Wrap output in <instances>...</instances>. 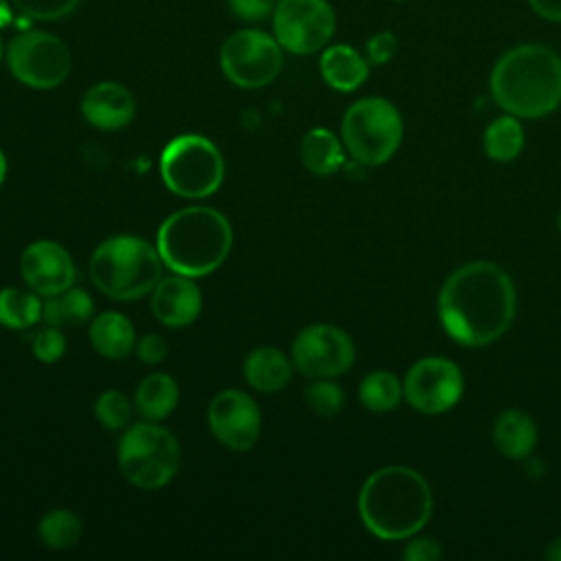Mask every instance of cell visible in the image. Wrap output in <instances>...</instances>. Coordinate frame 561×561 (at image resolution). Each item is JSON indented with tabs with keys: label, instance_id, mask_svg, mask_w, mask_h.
Wrapping results in <instances>:
<instances>
[{
	"label": "cell",
	"instance_id": "34",
	"mask_svg": "<svg viewBox=\"0 0 561 561\" xmlns=\"http://www.w3.org/2000/svg\"><path fill=\"white\" fill-rule=\"evenodd\" d=\"M134 353L142 364L156 366V364L164 362V357L169 353V342L158 333H147L140 340H136Z\"/></svg>",
	"mask_w": 561,
	"mask_h": 561
},
{
	"label": "cell",
	"instance_id": "17",
	"mask_svg": "<svg viewBox=\"0 0 561 561\" xmlns=\"http://www.w3.org/2000/svg\"><path fill=\"white\" fill-rule=\"evenodd\" d=\"M83 118L101 131H118L136 116V99L118 81H99L81 99Z\"/></svg>",
	"mask_w": 561,
	"mask_h": 561
},
{
	"label": "cell",
	"instance_id": "35",
	"mask_svg": "<svg viewBox=\"0 0 561 561\" xmlns=\"http://www.w3.org/2000/svg\"><path fill=\"white\" fill-rule=\"evenodd\" d=\"M234 18L243 22H261L272 15L276 0H226Z\"/></svg>",
	"mask_w": 561,
	"mask_h": 561
},
{
	"label": "cell",
	"instance_id": "42",
	"mask_svg": "<svg viewBox=\"0 0 561 561\" xmlns=\"http://www.w3.org/2000/svg\"><path fill=\"white\" fill-rule=\"evenodd\" d=\"M557 221H559V230H561V215H559V219H557Z\"/></svg>",
	"mask_w": 561,
	"mask_h": 561
},
{
	"label": "cell",
	"instance_id": "30",
	"mask_svg": "<svg viewBox=\"0 0 561 561\" xmlns=\"http://www.w3.org/2000/svg\"><path fill=\"white\" fill-rule=\"evenodd\" d=\"M305 403L318 416L331 419L344 408V390L333 379H313L305 388Z\"/></svg>",
	"mask_w": 561,
	"mask_h": 561
},
{
	"label": "cell",
	"instance_id": "24",
	"mask_svg": "<svg viewBox=\"0 0 561 561\" xmlns=\"http://www.w3.org/2000/svg\"><path fill=\"white\" fill-rule=\"evenodd\" d=\"M94 302L92 296L83 287H68L55 296H48L42 302V320L44 324L66 329L77 327L92 320Z\"/></svg>",
	"mask_w": 561,
	"mask_h": 561
},
{
	"label": "cell",
	"instance_id": "1",
	"mask_svg": "<svg viewBox=\"0 0 561 561\" xmlns=\"http://www.w3.org/2000/svg\"><path fill=\"white\" fill-rule=\"evenodd\" d=\"M517 311L513 278L493 261H471L454 270L438 294V318L462 346H486L500 340Z\"/></svg>",
	"mask_w": 561,
	"mask_h": 561
},
{
	"label": "cell",
	"instance_id": "19",
	"mask_svg": "<svg viewBox=\"0 0 561 561\" xmlns=\"http://www.w3.org/2000/svg\"><path fill=\"white\" fill-rule=\"evenodd\" d=\"M294 375L291 357L276 346L252 348L243 359V377L250 388L263 394L280 392Z\"/></svg>",
	"mask_w": 561,
	"mask_h": 561
},
{
	"label": "cell",
	"instance_id": "8",
	"mask_svg": "<svg viewBox=\"0 0 561 561\" xmlns=\"http://www.w3.org/2000/svg\"><path fill=\"white\" fill-rule=\"evenodd\" d=\"M224 173L226 167L219 147L202 134L175 136L160 153V178L178 197H210L219 191Z\"/></svg>",
	"mask_w": 561,
	"mask_h": 561
},
{
	"label": "cell",
	"instance_id": "44",
	"mask_svg": "<svg viewBox=\"0 0 561 561\" xmlns=\"http://www.w3.org/2000/svg\"><path fill=\"white\" fill-rule=\"evenodd\" d=\"M276 2H278V0H276Z\"/></svg>",
	"mask_w": 561,
	"mask_h": 561
},
{
	"label": "cell",
	"instance_id": "6",
	"mask_svg": "<svg viewBox=\"0 0 561 561\" xmlns=\"http://www.w3.org/2000/svg\"><path fill=\"white\" fill-rule=\"evenodd\" d=\"M116 460L131 486L158 491L180 471L182 449L171 430L158 421H140L127 425L116 447Z\"/></svg>",
	"mask_w": 561,
	"mask_h": 561
},
{
	"label": "cell",
	"instance_id": "10",
	"mask_svg": "<svg viewBox=\"0 0 561 561\" xmlns=\"http://www.w3.org/2000/svg\"><path fill=\"white\" fill-rule=\"evenodd\" d=\"M224 77L243 90L270 85L283 68V48L272 33L261 28H239L219 48Z\"/></svg>",
	"mask_w": 561,
	"mask_h": 561
},
{
	"label": "cell",
	"instance_id": "13",
	"mask_svg": "<svg viewBox=\"0 0 561 561\" xmlns=\"http://www.w3.org/2000/svg\"><path fill=\"white\" fill-rule=\"evenodd\" d=\"M465 379L456 362L447 357H423L414 362L403 379L405 401L423 414L451 410L462 397Z\"/></svg>",
	"mask_w": 561,
	"mask_h": 561
},
{
	"label": "cell",
	"instance_id": "39",
	"mask_svg": "<svg viewBox=\"0 0 561 561\" xmlns=\"http://www.w3.org/2000/svg\"><path fill=\"white\" fill-rule=\"evenodd\" d=\"M543 557L550 559V561H561V535L554 537V539L548 543V548L543 550Z\"/></svg>",
	"mask_w": 561,
	"mask_h": 561
},
{
	"label": "cell",
	"instance_id": "3",
	"mask_svg": "<svg viewBox=\"0 0 561 561\" xmlns=\"http://www.w3.org/2000/svg\"><path fill=\"white\" fill-rule=\"evenodd\" d=\"M493 101L517 118H541L561 105V57L543 44H517L493 66Z\"/></svg>",
	"mask_w": 561,
	"mask_h": 561
},
{
	"label": "cell",
	"instance_id": "36",
	"mask_svg": "<svg viewBox=\"0 0 561 561\" xmlns=\"http://www.w3.org/2000/svg\"><path fill=\"white\" fill-rule=\"evenodd\" d=\"M440 554L443 550L432 537H414L401 552V557L408 561H436L440 559Z\"/></svg>",
	"mask_w": 561,
	"mask_h": 561
},
{
	"label": "cell",
	"instance_id": "2",
	"mask_svg": "<svg viewBox=\"0 0 561 561\" xmlns=\"http://www.w3.org/2000/svg\"><path fill=\"white\" fill-rule=\"evenodd\" d=\"M357 511L368 533L386 541L414 537L432 515L427 480L403 465L373 471L357 497Z\"/></svg>",
	"mask_w": 561,
	"mask_h": 561
},
{
	"label": "cell",
	"instance_id": "14",
	"mask_svg": "<svg viewBox=\"0 0 561 561\" xmlns=\"http://www.w3.org/2000/svg\"><path fill=\"white\" fill-rule=\"evenodd\" d=\"M208 427L226 449L250 451L261 434V410L248 392L226 388L208 403Z\"/></svg>",
	"mask_w": 561,
	"mask_h": 561
},
{
	"label": "cell",
	"instance_id": "25",
	"mask_svg": "<svg viewBox=\"0 0 561 561\" xmlns=\"http://www.w3.org/2000/svg\"><path fill=\"white\" fill-rule=\"evenodd\" d=\"M526 142L524 127L517 116L504 114L486 125L482 134L484 153L495 162H511L515 160Z\"/></svg>",
	"mask_w": 561,
	"mask_h": 561
},
{
	"label": "cell",
	"instance_id": "7",
	"mask_svg": "<svg viewBox=\"0 0 561 561\" xmlns=\"http://www.w3.org/2000/svg\"><path fill=\"white\" fill-rule=\"evenodd\" d=\"M342 142L362 167L388 162L401 145L403 118L397 105L383 96H364L342 116Z\"/></svg>",
	"mask_w": 561,
	"mask_h": 561
},
{
	"label": "cell",
	"instance_id": "28",
	"mask_svg": "<svg viewBox=\"0 0 561 561\" xmlns=\"http://www.w3.org/2000/svg\"><path fill=\"white\" fill-rule=\"evenodd\" d=\"M359 401L370 412H390L403 399V383L390 370H373L359 383Z\"/></svg>",
	"mask_w": 561,
	"mask_h": 561
},
{
	"label": "cell",
	"instance_id": "40",
	"mask_svg": "<svg viewBox=\"0 0 561 561\" xmlns=\"http://www.w3.org/2000/svg\"><path fill=\"white\" fill-rule=\"evenodd\" d=\"M4 178H7V158H4V153H2V149H0V186H2Z\"/></svg>",
	"mask_w": 561,
	"mask_h": 561
},
{
	"label": "cell",
	"instance_id": "43",
	"mask_svg": "<svg viewBox=\"0 0 561 561\" xmlns=\"http://www.w3.org/2000/svg\"><path fill=\"white\" fill-rule=\"evenodd\" d=\"M392 2H405V0H392Z\"/></svg>",
	"mask_w": 561,
	"mask_h": 561
},
{
	"label": "cell",
	"instance_id": "26",
	"mask_svg": "<svg viewBox=\"0 0 561 561\" xmlns=\"http://www.w3.org/2000/svg\"><path fill=\"white\" fill-rule=\"evenodd\" d=\"M42 296L20 287L0 289V324L7 329H28L42 320Z\"/></svg>",
	"mask_w": 561,
	"mask_h": 561
},
{
	"label": "cell",
	"instance_id": "9",
	"mask_svg": "<svg viewBox=\"0 0 561 561\" xmlns=\"http://www.w3.org/2000/svg\"><path fill=\"white\" fill-rule=\"evenodd\" d=\"M4 64L15 81L33 90H53L70 75V50L48 31H22L7 44Z\"/></svg>",
	"mask_w": 561,
	"mask_h": 561
},
{
	"label": "cell",
	"instance_id": "33",
	"mask_svg": "<svg viewBox=\"0 0 561 561\" xmlns=\"http://www.w3.org/2000/svg\"><path fill=\"white\" fill-rule=\"evenodd\" d=\"M399 48V39L392 31H377L366 39V59L373 66L388 64Z\"/></svg>",
	"mask_w": 561,
	"mask_h": 561
},
{
	"label": "cell",
	"instance_id": "37",
	"mask_svg": "<svg viewBox=\"0 0 561 561\" xmlns=\"http://www.w3.org/2000/svg\"><path fill=\"white\" fill-rule=\"evenodd\" d=\"M530 9L548 20V22H561V0H526Z\"/></svg>",
	"mask_w": 561,
	"mask_h": 561
},
{
	"label": "cell",
	"instance_id": "21",
	"mask_svg": "<svg viewBox=\"0 0 561 561\" xmlns=\"http://www.w3.org/2000/svg\"><path fill=\"white\" fill-rule=\"evenodd\" d=\"M493 443L497 451L511 460L530 456L537 443V425L524 410H504L493 423Z\"/></svg>",
	"mask_w": 561,
	"mask_h": 561
},
{
	"label": "cell",
	"instance_id": "11",
	"mask_svg": "<svg viewBox=\"0 0 561 561\" xmlns=\"http://www.w3.org/2000/svg\"><path fill=\"white\" fill-rule=\"evenodd\" d=\"M335 11L329 0H278L272 11V35L285 53L313 55L331 44Z\"/></svg>",
	"mask_w": 561,
	"mask_h": 561
},
{
	"label": "cell",
	"instance_id": "38",
	"mask_svg": "<svg viewBox=\"0 0 561 561\" xmlns=\"http://www.w3.org/2000/svg\"><path fill=\"white\" fill-rule=\"evenodd\" d=\"M13 2L11 0H0V28H7L13 22Z\"/></svg>",
	"mask_w": 561,
	"mask_h": 561
},
{
	"label": "cell",
	"instance_id": "31",
	"mask_svg": "<svg viewBox=\"0 0 561 561\" xmlns=\"http://www.w3.org/2000/svg\"><path fill=\"white\" fill-rule=\"evenodd\" d=\"M13 7L37 22H57L70 15L81 0H11Z\"/></svg>",
	"mask_w": 561,
	"mask_h": 561
},
{
	"label": "cell",
	"instance_id": "4",
	"mask_svg": "<svg viewBox=\"0 0 561 561\" xmlns=\"http://www.w3.org/2000/svg\"><path fill=\"white\" fill-rule=\"evenodd\" d=\"M156 248L162 263L173 274L202 278L213 274L228 259L232 248V226L217 208H180L160 224Z\"/></svg>",
	"mask_w": 561,
	"mask_h": 561
},
{
	"label": "cell",
	"instance_id": "41",
	"mask_svg": "<svg viewBox=\"0 0 561 561\" xmlns=\"http://www.w3.org/2000/svg\"><path fill=\"white\" fill-rule=\"evenodd\" d=\"M4 55H7V44H4V39L0 37V64L4 61Z\"/></svg>",
	"mask_w": 561,
	"mask_h": 561
},
{
	"label": "cell",
	"instance_id": "20",
	"mask_svg": "<svg viewBox=\"0 0 561 561\" xmlns=\"http://www.w3.org/2000/svg\"><path fill=\"white\" fill-rule=\"evenodd\" d=\"M92 348L105 359H125L134 353L136 329L121 311H103L90 320L88 331Z\"/></svg>",
	"mask_w": 561,
	"mask_h": 561
},
{
	"label": "cell",
	"instance_id": "23",
	"mask_svg": "<svg viewBox=\"0 0 561 561\" xmlns=\"http://www.w3.org/2000/svg\"><path fill=\"white\" fill-rule=\"evenodd\" d=\"M300 160L313 175H333L344 164V142L331 129L313 127L300 140Z\"/></svg>",
	"mask_w": 561,
	"mask_h": 561
},
{
	"label": "cell",
	"instance_id": "22",
	"mask_svg": "<svg viewBox=\"0 0 561 561\" xmlns=\"http://www.w3.org/2000/svg\"><path fill=\"white\" fill-rule=\"evenodd\" d=\"M180 401V386L167 373H149L134 392V410L142 421L167 419Z\"/></svg>",
	"mask_w": 561,
	"mask_h": 561
},
{
	"label": "cell",
	"instance_id": "29",
	"mask_svg": "<svg viewBox=\"0 0 561 561\" xmlns=\"http://www.w3.org/2000/svg\"><path fill=\"white\" fill-rule=\"evenodd\" d=\"M94 416L110 432L123 430L131 421V401L121 390H105L94 401Z\"/></svg>",
	"mask_w": 561,
	"mask_h": 561
},
{
	"label": "cell",
	"instance_id": "5",
	"mask_svg": "<svg viewBox=\"0 0 561 561\" xmlns=\"http://www.w3.org/2000/svg\"><path fill=\"white\" fill-rule=\"evenodd\" d=\"M162 256L153 243L136 234H114L90 256L94 287L114 300H138L162 278Z\"/></svg>",
	"mask_w": 561,
	"mask_h": 561
},
{
	"label": "cell",
	"instance_id": "12",
	"mask_svg": "<svg viewBox=\"0 0 561 561\" xmlns=\"http://www.w3.org/2000/svg\"><path fill=\"white\" fill-rule=\"evenodd\" d=\"M355 362L351 335L335 324H309L291 342V364L309 379H333Z\"/></svg>",
	"mask_w": 561,
	"mask_h": 561
},
{
	"label": "cell",
	"instance_id": "32",
	"mask_svg": "<svg viewBox=\"0 0 561 561\" xmlns=\"http://www.w3.org/2000/svg\"><path fill=\"white\" fill-rule=\"evenodd\" d=\"M31 348H33V355H35L37 362H42V364H55V362H59V359L64 357V353H66V335L61 333V329L46 324L44 329H39V331L33 335Z\"/></svg>",
	"mask_w": 561,
	"mask_h": 561
},
{
	"label": "cell",
	"instance_id": "27",
	"mask_svg": "<svg viewBox=\"0 0 561 561\" xmlns=\"http://www.w3.org/2000/svg\"><path fill=\"white\" fill-rule=\"evenodd\" d=\"M81 519L70 508H50L37 522V537L50 550H70L81 539Z\"/></svg>",
	"mask_w": 561,
	"mask_h": 561
},
{
	"label": "cell",
	"instance_id": "16",
	"mask_svg": "<svg viewBox=\"0 0 561 561\" xmlns=\"http://www.w3.org/2000/svg\"><path fill=\"white\" fill-rule=\"evenodd\" d=\"M151 313L153 318L169 327L182 329L193 324L202 313V289L191 276L173 274L162 276L151 289Z\"/></svg>",
	"mask_w": 561,
	"mask_h": 561
},
{
	"label": "cell",
	"instance_id": "15",
	"mask_svg": "<svg viewBox=\"0 0 561 561\" xmlns=\"http://www.w3.org/2000/svg\"><path fill=\"white\" fill-rule=\"evenodd\" d=\"M20 276L31 291L48 298L75 285L77 267L61 243L53 239H37L20 254Z\"/></svg>",
	"mask_w": 561,
	"mask_h": 561
},
{
	"label": "cell",
	"instance_id": "18",
	"mask_svg": "<svg viewBox=\"0 0 561 561\" xmlns=\"http://www.w3.org/2000/svg\"><path fill=\"white\" fill-rule=\"evenodd\" d=\"M324 83L337 92H353L370 75V64L366 55L348 44H329L320 50L318 61Z\"/></svg>",
	"mask_w": 561,
	"mask_h": 561
}]
</instances>
